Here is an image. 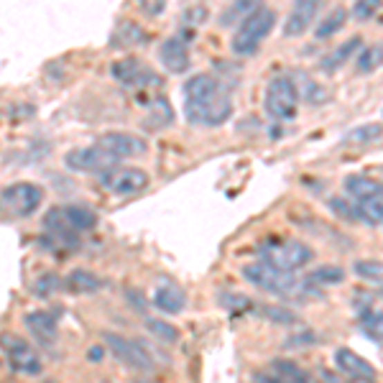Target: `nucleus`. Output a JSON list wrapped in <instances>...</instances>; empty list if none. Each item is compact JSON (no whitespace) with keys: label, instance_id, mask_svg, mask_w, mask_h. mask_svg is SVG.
I'll return each instance as SVG.
<instances>
[{"label":"nucleus","instance_id":"f257e3e1","mask_svg":"<svg viewBox=\"0 0 383 383\" xmlns=\"http://www.w3.org/2000/svg\"><path fill=\"white\" fill-rule=\"evenodd\" d=\"M184 113L192 125H202V128H217V125L227 123V118L233 115V97L230 92L220 84L215 92H209L200 100L184 102Z\"/></svg>","mask_w":383,"mask_h":383},{"label":"nucleus","instance_id":"f03ea898","mask_svg":"<svg viewBox=\"0 0 383 383\" xmlns=\"http://www.w3.org/2000/svg\"><path fill=\"white\" fill-rule=\"evenodd\" d=\"M274 24H276V13L263 8V6L256 13H250L241 24L238 34L233 36V41H230V49H233L235 57H253L259 51L261 44H263V39L271 34Z\"/></svg>","mask_w":383,"mask_h":383},{"label":"nucleus","instance_id":"7ed1b4c3","mask_svg":"<svg viewBox=\"0 0 383 383\" xmlns=\"http://www.w3.org/2000/svg\"><path fill=\"white\" fill-rule=\"evenodd\" d=\"M261 261H266L271 266L281 268V271H299L309 266V261L315 259V250L304 245L301 241H276L268 238L259 248Z\"/></svg>","mask_w":383,"mask_h":383},{"label":"nucleus","instance_id":"20e7f679","mask_svg":"<svg viewBox=\"0 0 383 383\" xmlns=\"http://www.w3.org/2000/svg\"><path fill=\"white\" fill-rule=\"evenodd\" d=\"M44 189L34 182H18L10 184L0 192V212H6L10 220H26L31 217L36 209L41 207Z\"/></svg>","mask_w":383,"mask_h":383},{"label":"nucleus","instance_id":"39448f33","mask_svg":"<svg viewBox=\"0 0 383 383\" xmlns=\"http://www.w3.org/2000/svg\"><path fill=\"white\" fill-rule=\"evenodd\" d=\"M243 276L245 281L253 283L256 289L268 294H294L301 286L299 279H294V271H281V268L271 266L266 261H256L243 266Z\"/></svg>","mask_w":383,"mask_h":383},{"label":"nucleus","instance_id":"423d86ee","mask_svg":"<svg viewBox=\"0 0 383 383\" xmlns=\"http://www.w3.org/2000/svg\"><path fill=\"white\" fill-rule=\"evenodd\" d=\"M297 105H299V90L292 77H274L266 87V100L263 108L274 120H294L297 118Z\"/></svg>","mask_w":383,"mask_h":383},{"label":"nucleus","instance_id":"0eeeda50","mask_svg":"<svg viewBox=\"0 0 383 383\" xmlns=\"http://www.w3.org/2000/svg\"><path fill=\"white\" fill-rule=\"evenodd\" d=\"M102 340L108 345V350L115 355V360H120L125 368L131 371H138V373H151L156 363H153V355L151 350H146L138 340H128L123 335H115V333H105Z\"/></svg>","mask_w":383,"mask_h":383},{"label":"nucleus","instance_id":"6e6552de","mask_svg":"<svg viewBox=\"0 0 383 383\" xmlns=\"http://www.w3.org/2000/svg\"><path fill=\"white\" fill-rule=\"evenodd\" d=\"M100 184L108 187L118 197H131V194H138V192H143L149 187V174L143 169H136V167H128V169L110 167L105 171H100Z\"/></svg>","mask_w":383,"mask_h":383},{"label":"nucleus","instance_id":"1a4fd4ad","mask_svg":"<svg viewBox=\"0 0 383 383\" xmlns=\"http://www.w3.org/2000/svg\"><path fill=\"white\" fill-rule=\"evenodd\" d=\"M0 348L6 350L8 355V363L13 371L18 373H26V375H36L41 373V358L36 355V350L18 335H0Z\"/></svg>","mask_w":383,"mask_h":383},{"label":"nucleus","instance_id":"9d476101","mask_svg":"<svg viewBox=\"0 0 383 383\" xmlns=\"http://www.w3.org/2000/svg\"><path fill=\"white\" fill-rule=\"evenodd\" d=\"M110 75H113L115 82H120L123 87H133V90H141V87H149V84H158L156 72L146 67L141 59L136 57H125L113 62Z\"/></svg>","mask_w":383,"mask_h":383},{"label":"nucleus","instance_id":"9b49d317","mask_svg":"<svg viewBox=\"0 0 383 383\" xmlns=\"http://www.w3.org/2000/svg\"><path fill=\"white\" fill-rule=\"evenodd\" d=\"M64 164L72 171H84V174H100L105 169L115 167L118 158L110 156L100 146H87V149H75L64 156Z\"/></svg>","mask_w":383,"mask_h":383},{"label":"nucleus","instance_id":"f8f14e48","mask_svg":"<svg viewBox=\"0 0 383 383\" xmlns=\"http://www.w3.org/2000/svg\"><path fill=\"white\" fill-rule=\"evenodd\" d=\"M97 146L102 151H108L110 156H115L118 161L123 158H133V156H141L149 151V143L138 138V136H131V133H120V131H110V133H102L97 138Z\"/></svg>","mask_w":383,"mask_h":383},{"label":"nucleus","instance_id":"ddd939ff","mask_svg":"<svg viewBox=\"0 0 383 383\" xmlns=\"http://www.w3.org/2000/svg\"><path fill=\"white\" fill-rule=\"evenodd\" d=\"M44 230H46V238H49V248L59 245L64 250H75L80 245V238H77V230L67 225V220L62 215V207H51L44 217Z\"/></svg>","mask_w":383,"mask_h":383},{"label":"nucleus","instance_id":"4468645a","mask_svg":"<svg viewBox=\"0 0 383 383\" xmlns=\"http://www.w3.org/2000/svg\"><path fill=\"white\" fill-rule=\"evenodd\" d=\"M319 6H322V0H294L292 13H289L286 26H283V36L297 39V36L304 34L317 18V13H319Z\"/></svg>","mask_w":383,"mask_h":383},{"label":"nucleus","instance_id":"2eb2a0df","mask_svg":"<svg viewBox=\"0 0 383 383\" xmlns=\"http://www.w3.org/2000/svg\"><path fill=\"white\" fill-rule=\"evenodd\" d=\"M335 363H337V368H340L342 373L348 375V378H353V381H375V368L368 363V360H363L358 355V353H353L350 348H340L337 353H335Z\"/></svg>","mask_w":383,"mask_h":383},{"label":"nucleus","instance_id":"dca6fc26","mask_svg":"<svg viewBox=\"0 0 383 383\" xmlns=\"http://www.w3.org/2000/svg\"><path fill=\"white\" fill-rule=\"evenodd\" d=\"M24 325L31 333V337L41 345H54L59 340V325L49 312H28L24 317Z\"/></svg>","mask_w":383,"mask_h":383},{"label":"nucleus","instance_id":"f3484780","mask_svg":"<svg viewBox=\"0 0 383 383\" xmlns=\"http://www.w3.org/2000/svg\"><path fill=\"white\" fill-rule=\"evenodd\" d=\"M153 307L161 309L164 315H179L187 307V294L182 286H176L174 281H161L153 292Z\"/></svg>","mask_w":383,"mask_h":383},{"label":"nucleus","instance_id":"a211bd4d","mask_svg":"<svg viewBox=\"0 0 383 383\" xmlns=\"http://www.w3.org/2000/svg\"><path fill=\"white\" fill-rule=\"evenodd\" d=\"M158 59L174 75H182V72L189 69V49L184 46L182 39H167L161 44V49H158Z\"/></svg>","mask_w":383,"mask_h":383},{"label":"nucleus","instance_id":"6ab92c4d","mask_svg":"<svg viewBox=\"0 0 383 383\" xmlns=\"http://www.w3.org/2000/svg\"><path fill=\"white\" fill-rule=\"evenodd\" d=\"M342 184H345L348 197H353V202H360V200H368V197H378V194H383L381 182H378V179H371V176H363V174L345 176V182Z\"/></svg>","mask_w":383,"mask_h":383},{"label":"nucleus","instance_id":"aec40b11","mask_svg":"<svg viewBox=\"0 0 383 383\" xmlns=\"http://www.w3.org/2000/svg\"><path fill=\"white\" fill-rule=\"evenodd\" d=\"M146 41H149V34L138 24L128 21V24H120L115 28V34L110 39V46H115V49H133V46H141Z\"/></svg>","mask_w":383,"mask_h":383},{"label":"nucleus","instance_id":"412c9836","mask_svg":"<svg viewBox=\"0 0 383 383\" xmlns=\"http://www.w3.org/2000/svg\"><path fill=\"white\" fill-rule=\"evenodd\" d=\"M62 215L67 220V225L72 230H77V233L92 230V227L97 225V212L84 207V205H67V207H62Z\"/></svg>","mask_w":383,"mask_h":383},{"label":"nucleus","instance_id":"4be33fe9","mask_svg":"<svg viewBox=\"0 0 383 383\" xmlns=\"http://www.w3.org/2000/svg\"><path fill=\"white\" fill-rule=\"evenodd\" d=\"M174 123V110L169 105L167 97H156V100L149 105V118L143 120V128H149V131H161V128H167V125Z\"/></svg>","mask_w":383,"mask_h":383},{"label":"nucleus","instance_id":"5701e85b","mask_svg":"<svg viewBox=\"0 0 383 383\" xmlns=\"http://www.w3.org/2000/svg\"><path fill=\"white\" fill-rule=\"evenodd\" d=\"M67 286H69V292H75V294H95L105 286V281H102L100 276L92 274V271L75 268V271L67 276Z\"/></svg>","mask_w":383,"mask_h":383},{"label":"nucleus","instance_id":"b1692460","mask_svg":"<svg viewBox=\"0 0 383 383\" xmlns=\"http://www.w3.org/2000/svg\"><path fill=\"white\" fill-rule=\"evenodd\" d=\"M271 375L276 378V383H286V381H294V383H307L309 375L304 368H299L294 360H286V358H279L271 363Z\"/></svg>","mask_w":383,"mask_h":383},{"label":"nucleus","instance_id":"393cba45","mask_svg":"<svg viewBox=\"0 0 383 383\" xmlns=\"http://www.w3.org/2000/svg\"><path fill=\"white\" fill-rule=\"evenodd\" d=\"M263 6V0H233V6L220 16V24L223 26H235L245 21L250 13H256V10Z\"/></svg>","mask_w":383,"mask_h":383},{"label":"nucleus","instance_id":"a878e982","mask_svg":"<svg viewBox=\"0 0 383 383\" xmlns=\"http://www.w3.org/2000/svg\"><path fill=\"white\" fill-rule=\"evenodd\" d=\"M143 327H146V333L153 337V340L164 342V345H174V342H179V330H176L171 322H167V319H153V317H149L146 322H143Z\"/></svg>","mask_w":383,"mask_h":383},{"label":"nucleus","instance_id":"bb28decb","mask_svg":"<svg viewBox=\"0 0 383 383\" xmlns=\"http://www.w3.org/2000/svg\"><path fill=\"white\" fill-rule=\"evenodd\" d=\"M307 281L315 286H337L345 281V271L340 266H319L307 276Z\"/></svg>","mask_w":383,"mask_h":383},{"label":"nucleus","instance_id":"cd10ccee","mask_svg":"<svg viewBox=\"0 0 383 383\" xmlns=\"http://www.w3.org/2000/svg\"><path fill=\"white\" fill-rule=\"evenodd\" d=\"M360 44H363V41H360V36H353V39H348V41L340 44V46L335 49L333 57H327L325 62H322V67H325V69H337V67H342V64H345V62H348V59L360 49Z\"/></svg>","mask_w":383,"mask_h":383},{"label":"nucleus","instance_id":"c85d7f7f","mask_svg":"<svg viewBox=\"0 0 383 383\" xmlns=\"http://www.w3.org/2000/svg\"><path fill=\"white\" fill-rule=\"evenodd\" d=\"M358 325H360V330L366 333V337H371L375 345H381V312H373L371 307L363 309Z\"/></svg>","mask_w":383,"mask_h":383},{"label":"nucleus","instance_id":"c756f323","mask_svg":"<svg viewBox=\"0 0 383 383\" xmlns=\"http://www.w3.org/2000/svg\"><path fill=\"white\" fill-rule=\"evenodd\" d=\"M327 207L333 209V215H337L340 220H348V223H360L358 207H355V202L348 200V197H333V200H327Z\"/></svg>","mask_w":383,"mask_h":383},{"label":"nucleus","instance_id":"7c9ffc66","mask_svg":"<svg viewBox=\"0 0 383 383\" xmlns=\"http://www.w3.org/2000/svg\"><path fill=\"white\" fill-rule=\"evenodd\" d=\"M345 21H348V13H345L342 8H335V10H333V16H327L325 21L319 24V28H317V34H315V36L319 39V41H325V39H330L333 34H337V31H340Z\"/></svg>","mask_w":383,"mask_h":383},{"label":"nucleus","instance_id":"2f4dec72","mask_svg":"<svg viewBox=\"0 0 383 383\" xmlns=\"http://www.w3.org/2000/svg\"><path fill=\"white\" fill-rule=\"evenodd\" d=\"M353 271H355V276L363 279V281H371V283H375V286H381V279H383L381 261H355Z\"/></svg>","mask_w":383,"mask_h":383},{"label":"nucleus","instance_id":"473e14b6","mask_svg":"<svg viewBox=\"0 0 383 383\" xmlns=\"http://www.w3.org/2000/svg\"><path fill=\"white\" fill-rule=\"evenodd\" d=\"M355 64H358V72L363 75H371L375 69L381 67V44H375L373 49H363L355 57Z\"/></svg>","mask_w":383,"mask_h":383},{"label":"nucleus","instance_id":"72a5a7b5","mask_svg":"<svg viewBox=\"0 0 383 383\" xmlns=\"http://www.w3.org/2000/svg\"><path fill=\"white\" fill-rule=\"evenodd\" d=\"M381 138V123H368V125H360L355 131L348 133V141L353 143H373Z\"/></svg>","mask_w":383,"mask_h":383},{"label":"nucleus","instance_id":"f704fd0d","mask_svg":"<svg viewBox=\"0 0 383 383\" xmlns=\"http://www.w3.org/2000/svg\"><path fill=\"white\" fill-rule=\"evenodd\" d=\"M378 10H381V0H358V3L353 6V16L358 18V21H368V18H373Z\"/></svg>","mask_w":383,"mask_h":383},{"label":"nucleus","instance_id":"c9c22d12","mask_svg":"<svg viewBox=\"0 0 383 383\" xmlns=\"http://www.w3.org/2000/svg\"><path fill=\"white\" fill-rule=\"evenodd\" d=\"M263 315H266L271 322H276V325H294V322H297L294 312H289V309H283V307H266L263 309Z\"/></svg>","mask_w":383,"mask_h":383},{"label":"nucleus","instance_id":"e433bc0d","mask_svg":"<svg viewBox=\"0 0 383 383\" xmlns=\"http://www.w3.org/2000/svg\"><path fill=\"white\" fill-rule=\"evenodd\" d=\"M146 16H161L167 8V0H138Z\"/></svg>","mask_w":383,"mask_h":383},{"label":"nucleus","instance_id":"4c0bfd02","mask_svg":"<svg viewBox=\"0 0 383 383\" xmlns=\"http://www.w3.org/2000/svg\"><path fill=\"white\" fill-rule=\"evenodd\" d=\"M57 276H41V281H39V283H36V289H34V292L36 294H39V297H49V294L51 292H54V289H57Z\"/></svg>","mask_w":383,"mask_h":383},{"label":"nucleus","instance_id":"58836bf2","mask_svg":"<svg viewBox=\"0 0 383 383\" xmlns=\"http://www.w3.org/2000/svg\"><path fill=\"white\" fill-rule=\"evenodd\" d=\"M299 345H315V335L312 333H301V335H294L289 337L286 348H299Z\"/></svg>","mask_w":383,"mask_h":383},{"label":"nucleus","instance_id":"ea45409f","mask_svg":"<svg viewBox=\"0 0 383 383\" xmlns=\"http://www.w3.org/2000/svg\"><path fill=\"white\" fill-rule=\"evenodd\" d=\"M90 355H92V360L97 363V360L102 358V350H100V348H92V350H90Z\"/></svg>","mask_w":383,"mask_h":383}]
</instances>
